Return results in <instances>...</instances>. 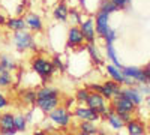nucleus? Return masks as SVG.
I'll list each match as a JSON object with an SVG mask.
<instances>
[{
  "label": "nucleus",
  "mask_w": 150,
  "mask_h": 135,
  "mask_svg": "<svg viewBox=\"0 0 150 135\" xmlns=\"http://www.w3.org/2000/svg\"><path fill=\"white\" fill-rule=\"evenodd\" d=\"M87 53H89L92 62L98 66L104 65V59L101 56V53H99V48L96 47V44H87Z\"/></svg>",
  "instance_id": "412c9836"
},
{
  "label": "nucleus",
  "mask_w": 150,
  "mask_h": 135,
  "mask_svg": "<svg viewBox=\"0 0 150 135\" xmlns=\"http://www.w3.org/2000/svg\"><path fill=\"white\" fill-rule=\"evenodd\" d=\"M122 90V84L116 83L114 80H108L102 84V90H101V95L105 98L107 101H111L114 96H117Z\"/></svg>",
  "instance_id": "4468645a"
},
{
  "label": "nucleus",
  "mask_w": 150,
  "mask_h": 135,
  "mask_svg": "<svg viewBox=\"0 0 150 135\" xmlns=\"http://www.w3.org/2000/svg\"><path fill=\"white\" fill-rule=\"evenodd\" d=\"M30 66H32V71L41 78L42 83L50 81L53 78L54 72H56V69L53 66V62L48 60L47 57H44V56H35L32 59V62H30Z\"/></svg>",
  "instance_id": "f03ea898"
},
{
  "label": "nucleus",
  "mask_w": 150,
  "mask_h": 135,
  "mask_svg": "<svg viewBox=\"0 0 150 135\" xmlns=\"http://www.w3.org/2000/svg\"><path fill=\"white\" fill-rule=\"evenodd\" d=\"M66 101H68V102L65 104V108H66V110H69V111H71V108L74 107V102H77V101H75V99H72V98H68Z\"/></svg>",
  "instance_id": "f704fd0d"
},
{
  "label": "nucleus",
  "mask_w": 150,
  "mask_h": 135,
  "mask_svg": "<svg viewBox=\"0 0 150 135\" xmlns=\"http://www.w3.org/2000/svg\"><path fill=\"white\" fill-rule=\"evenodd\" d=\"M87 89H89L90 92L101 93V90H102V84H96V83H93V84H90V86H87Z\"/></svg>",
  "instance_id": "473e14b6"
},
{
  "label": "nucleus",
  "mask_w": 150,
  "mask_h": 135,
  "mask_svg": "<svg viewBox=\"0 0 150 135\" xmlns=\"http://www.w3.org/2000/svg\"><path fill=\"white\" fill-rule=\"evenodd\" d=\"M14 45L15 48L23 53V51H27V50H32V51H36V41H35V36L27 32V30H21V32H15L14 33Z\"/></svg>",
  "instance_id": "20e7f679"
},
{
  "label": "nucleus",
  "mask_w": 150,
  "mask_h": 135,
  "mask_svg": "<svg viewBox=\"0 0 150 135\" xmlns=\"http://www.w3.org/2000/svg\"><path fill=\"white\" fill-rule=\"evenodd\" d=\"M56 135H68V134H65V132H60V134H56Z\"/></svg>",
  "instance_id": "79ce46f5"
},
{
  "label": "nucleus",
  "mask_w": 150,
  "mask_h": 135,
  "mask_svg": "<svg viewBox=\"0 0 150 135\" xmlns=\"http://www.w3.org/2000/svg\"><path fill=\"white\" fill-rule=\"evenodd\" d=\"M36 107L45 114L53 111L60 104V90L54 86H42L36 90Z\"/></svg>",
  "instance_id": "f257e3e1"
},
{
  "label": "nucleus",
  "mask_w": 150,
  "mask_h": 135,
  "mask_svg": "<svg viewBox=\"0 0 150 135\" xmlns=\"http://www.w3.org/2000/svg\"><path fill=\"white\" fill-rule=\"evenodd\" d=\"M122 72L125 77L134 80L137 84H146L149 80V74L138 66H122Z\"/></svg>",
  "instance_id": "0eeeda50"
},
{
  "label": "nucleus",
  "mask_w": 150,
  "mask_h": 135,
  "mask_svg": "<svg viewBox=\"0 0 150 135\" xmlns=\"http://www.w3.org/2000/svg\"><path fill=\"white\" fill-rule=\"evenodd\" d=\"M75 135H77V134H75Z\"/></svg>",
  "instance_id": "49530a36"
},
{
  "label": "nucleus",
  "mask_w": 150,
  "mask_h": 135,
  "mask_svg": "<svg viewBox=\"0 0 150 135\" xmlns=\"http://www.w3.org/2000/svg\"><path fill=\"white\" fill-rule=\"evenodd\" d=\"M9 105V101H8V98L0 92V110H3V108H6Z\"/></svg>",
  "instance_id": "72a5a7b5"
},
{
  "label": "nucleus",
  "mask_w": 150,
  "mask_h": 135,
  "mask_svg": "<svg viewBox=\"0 0 150 135\" xmlns=\"http://www.w3.org/2000/svg\"><path fill=\"white\" fill-rule=\"evenodd\" d=\"M146 104H147V107H150V96H147V99H146Z\"/></svg>",
  "instance_id": "ea45409f"
},
{
  "label": "nucleus",
  "mask_w": 150,
  "mask_h": 135,
  "mask_svg": "<svg viewBox=\"0 0 150 135\" xmlns=\"http://www.w3.org/2000/svg\"><path fill=\"white\" fill-rule=\"evenodd\" d=\"M6 29H9L11 32H21V30H27V24L26 20L23 17H9L6 20Z\"/></svg>",
  "instance_id": "f3484780"
},
{
  "label": "nucleus",
  "mask_w": 150,
  "mask_h": 135,
  "mask_svg": "<svg viewBox=\"0 0 150 135\" xmlns=\"http://www.w3.org/2000/svg\"><path fill=\"white\" fill-rule=\"evenodd\" d=\"M119 95H122V96L126 98V99L132 101L135 105L143 104V95H141L138 87H134V86H131V87H122Z\"/></svg>",
  "instance_id": "2eb2a0df"
},
{
  "label": "nucleus",
  "mask_w": 150,
  "mask_h": 135,
  "mask_svg": "<svg viewBox=\"0 0 150 135\" xmlns=\"http://www.w3.org/2000/svg\"><path fill=\"white\" fill-rule=\"evenodd\" d=\"M111 2L117 6V9H125V8H126V6L131 3L129 0H111Z\"/></svg>",
  "instance_id": "2f4dec72"
},
{
  "label": "nucleus",
  "mask_w": 150,
  "mask_h": 135,
  "mask_svg": "<svg viewBox=\"0 0 150 135\" xmlns=\"http://www.w3.org/2000/svg\"><path fill=\"white\" fill-rule=\"evenodd\" d=\"M116 38H117V32L114 30V29H111L110 27V30L105 33V36H104V41H105V44H112V42H114L116 41Z\"/></svg>",
  "instance_id": "7c9ffc66"
},
{
  "label": "nucleus",
  "mask_w": 150,
  "mask_h": 135,
  "mask_svg": "<svg viewBox=\"0 0 150 135\" xmlns=\"http://www.w3.org/2000/svg\"><path fill=\"white\" fill-rule=\"evenodd\" d=\"M98 11H102V12H107V14H112V12H117V6L111 2V0H102L101 3H99V9Z\"/></svg>",
  "instance_id": "bb28decb"
},
{
  "label": "nucleus",
  "mask_w": 150,
  "mask_h": 135,
  "mask_svg": "<svg viewBox=\"0 0 150 135\" xmlns=\"http://www.w3.org/2000/svg\"><path fill=\"white\" fill-rule=\"evenodd\" d=\"M129 2H132V0H129Z\"/></svg>",
  "instance_id": "c03bdc74"
},
{
  "label": "nucleus",
  "mask_w": 150,
  "mask_h": 135,
  "mask_svg": "<svg viewBox=\"0 0 150 135\" xmlns=\"http://www.w3.org/2000/svg\"><path fill=\"white\" fill-rule=\"evenodd\" d=\"M33 135H48V134H47L45 131H36V132H35Z\"/></svg>",
  "instance_id": "e433bc0d"
},
{
  "label": "nucleus",
  "mask_w": 150,
  "mask_h": 135,
  "mask_svg": "<svg viewBox=\"0 0 150 135\" xmlns=\"http://www.w3.org/2000/svg\"><path fill=\"white\" fill-rule=\"evenodd\" d=\"M15 129L17 132H24L27 129V119L24 116H15Z\"/></svg>",
  "instance_id": "c85d7f7f"
},
{
  "label": "nucleus",
  "mask_w": 150,
  "mask_h": 135,
  "mask_svg": "<svg viewBox=\"0 0 150 135\" xmlns=\"http://www.w3.org/2000/svg\"><path fill=\"white\" fill-rule=\"evenodd\" d=\"M84 42L86 41H84V36H83V32H81L80 26L72 24L66 32V45H68V48H72V50H75V48H83Z\"/></svg>",
  "instance_id": "423d86ee"
},
{
  "label": "nucleus",
  "mask_w": 150,
  "mask_h": 135,
  "mask_svg": "<svg viewBox=\"0 0 150 135\" xmlns=\"http://www.w3.org/2000/svg\"><path fill=\"white\" fill-rule=\"evenodd\" d=\"M147 86H149V87H150V77H149V80H147V83H146Z\"/></svg>",
  "instance_id": "a19ab883"
},
{
  "label": "nucleus",
  "mask_w": 150,
  "mask_h": 135,
  "mask_svg": "<svg viewBox=\"0 0 150 135\" xmlns=\"http://www.w3.org/2000/svg\"><path fill=\"white\" fill-rule=\"evenodd\" d=\"M78 131L84 132V134H89V135H98L99 134L98 128L93 125V122H89V120H81L80 125H78Z\"/></svg>",
  "instance_id": "4be33fe9"
},
{
  "label": "nucleus",
  "mask_w": 150,
  "mask_h": 135,
  "mask_svg": "<svg viewBox=\"0 0 150 135\" xmlns=\"http://www.w3.org/2000/svg\"><path fill=\"white\" fill-rule=\"evenodd\" d=\"M53 17L59 23H66L69 20V8L66 2H60L53 11Z\"/></svg>",
  "instance_id": "a211bd4d"
},
{
  "label": "nucleus",
  "mask_w": 150,
  "mask_h": 135,
  "mask_svg": "<svg viewBox=\"0 0 150 135\" xmlns=\"http://www.w3.org/2000/svg\"><path fill=\"white\" fill-rule=\"evenodd\" d=\"M6 17H5V14H3V12L2 11H0V26H5V24H6Z\"/></svg>",
  "instance_id": "c9c22d12"
},
{
  "label": "nucleus",
  "mask_w": 150,
  "mask_h": 135,
  "mask_svg": "<svg viewBox=\"0 0 150 135\" xmlns=\"http://www.w3.org/2000/svg\"><path fill=\"white\" fill-rule=\"evenodd\" d=\"M36 98H38V95H36V90H33V89H24L21 92V99L27 105H36Z\"/></svg>",
  "instance_id": "5701e85b"
},
{
  "label": "nucleus",
  "mask_w": 150,
  "mask_h": 135,
  "mask_svg": "<svg viewBox=\"0 0 150 135\" xmlns=\"http://www.w3.org/2000/svg\"><path fill=\"white\" fill-rule=\"evenodd\" d=\"M105 71H107L108 75L111 77V80H114L116 83H119V84H122V86L131 87V86L137 84L134 80H131V78H128V77L123 75L122 68H117V66H114V65H107V66H105Z\"/></svg>",
  "instance_id": "9d476101"
},
{
  "label": "nucleus",
  "mask_w": 150,
  "mask_h": 135,
  "mask_svg": "<svg viewBox=\"0 0 150 135\" xmlns=\"http://www.w3.org/2000/svg\"><path fill=\"white\" fill-rule=\"evenodd\" d=\"M69 20L72 21V24H75V26H80L83 18H81V12L77 9V8H71L69 9Z\"/></svg>",
  "instance_id": "cd10ccee"
},
{
  "label": "nucleus",
  "mask_w": 150,
  "mask_h": 135,
  "mask_svg": "<svg viewBox=\"0 0 150 135\" xmlns=\"http://www.w3.org/2000/svg\"><path fill=\"white\" fill-rule=\"evenodd\" d=\"M0 117H2V114H0Z\"/></svg>",
  "instance_id": "37998d69"
},
{
  "label": "nucleus",
  "mask_w": 150,
  "mask_h": 135,
  "mask_svg": "<svg viewBox=\"0 0 150 135\" xmlns=\"http://www.w3.org/2000/svg\"><path fill=\"white\" fill-rule=\"evenodd\" d=\"M80 29L83 32L84 41L87 44H95L96 42V30H95V18H86L81 21Z\"/></svg>",
  "instance_id": "f8f14e48"
},
{
  "label": "nucleus",
  "mask_w": 150,
  "mask_h": 135,
  "mask_svg": "<svg viewBox=\"0 0 150 135\" xmlns=\"http://www.w3.org/2000/svg\"><path fill=\"white\" fill-rule=\"evenodd\" d=\"M15 116L12 113H5L0 117V135H15Z\"/></svg>",
  "instance_id": "ddd939ff"
},
{
  "label": "nucleus",
  "mask_w": 150,
  "mask_h": 135,
  "mask_svg": "<svg viewBox=\"0 0 150 135\" xmlns=\"http://www.w3.org/2000/svg\"><path fill=\"white\" fill-rule=\"evenodd\" d=\"M89 95H90V90L87 87H81L77 90V93H75V101H77L80 105H86L87 99H89Z\"/></svg>",
  "instance_id": "a878e982"
},
{
  "label": "nucleus",
  "mask_w": 150,
  "mask_h": 135,
  "mask_svg": "<svg viewBox=\"0 0 150 135\" xmlns=\"http://www.w3.org/2000/svg\"><path fill=\"white\" fill-rule=\"evenodd\" d=\"M12 83H14V75L11 71H0V87H9Z\"/></svg>",
  "instance_id": "393cba45"
},
{
  "label": "nucleus",
  "mask_w": 150,
  "mask_h": 135,
  "mask_svg": "<svg viewBox=\"0 0 150 135\" xmlns=\"http://www.w3.org/2000/svg\"><path fill=\"white\" fill-rule=\"evenodd\" d=\"M144 71H146V72L149 74V77H150V63H149V65H147V66L144 68Z\"/></svg>",
  "instance_id": "4c0bfd02"
},
{
  "label": "nucleus",
  "mask_w": 150,
  "mask_h": 135,
  "mask_svg": "<svg viewBox=\"0 0 150 135\" xmlns=\"http://www.w3.org/2000/svg\"><path fill=\"white\" fill-rule=\"evenodd\" d=\"M95 30L99 38H104L105 33L110 30V14L98 11L95 15Z\"/></svg>",
  "instance_id": "1a4fd4ad"
},
{
  "label": "nucleus",
  "mask_w": 150,
  "mask_h": 135,
  "mask_svg": "<svg viewBox=\"0 0 150 135\" xmlns=\"http://www.w3.org/2000/svg\"><path fill=\"white\" fill-rule=\"evenodd\" d=\"M74 117H77L80 120H89V122H93V123L98 120H101V114H99L96 110L87 107V105H80V107L75 108Z\"/></svg>",
  "instance_id": "9b49d317"
},
{
  "label": "nucleus",
  "mask_w": 150,
  "mask_h": 135,
  "mask_svg": "<svg viewBox=\"0 0 150 135\" xmlns=\"http://www.w3.org/2000/svg\"><path fill=\"white\" fill-rule=\"evenodd\" d=\"M17 62L9 54H0V71H15Z\"/></svg>",
  "instance_id": "6ab92c4d"
},
{
  "label": "nucleus",
  "mask_w": 150,
  "mask_h": 135,
  "mask_svg": "<svg viewBox=\"0 0 150 135\" xmlns=\"http://www.w3.org/2000/svg\"><path fill=\"white\" fill-rule=\"evenodd\" d=\"M51 62H53V66H54L56 71H59V72H65V69H66V63L63 62V60H62L60 54H56V56L51 59Z\"/></svg>",
  "instance_id": "c756f323"
},
{
  "label": "nucleus",
  "mask_w": 150,
  "mask_h": 135,
  "mask_svg": "<svg viewBox=\"0 0 150 135\" xmlns=\"http://www.w3.org/2000/svg\"><path fill=\"white\" fill-rule=\"evenodd\" d=\"M72 116H74V114H71L69 110H66L65 107H57V108L53 110V111L48 113L50 120H51L57 128H63V129L69 128L71 120H72Z\"/></svg>",
  "instance_id": "39448f33"
},
{
  "label": "nucleus",
  "mask_w": 150,
  "mask_h": 135,
  "mask_svg": "<svg viewBox=\"0 0 150 135\" xmlns=\"http://www.w3.org/2000/svg\"><path fill=\"white\" fill-rule=\"evenodd\" d=\"M86 105L90 107V108H93V110H96V111L101 114V117L105 116V111H107V99H105L101 93L90 92L89 99H87Z\"/></svg>",
  "instance_id": "6e6552de"
},
{
  "label": "nucleus",
  "mask_w": 150,
  "mask_h": 135,
  "mask_svg": "<svg viewBox=\"0 0 150 135\" xmlns=\"http://www.w3.org/2000/svg\"><path fill=\"white\" fill-rule=\"evenodd\" d=\"M53 135H56V134H53Z\"/></svg>",
  "instance_id": "a18cd8bd"
},
{
  "label": "nucleus",
  "mask_w": 150,
  "mask_h": 135,
  "mask_svg": "<svg viewBox=\"0 0 150 135\" xmlns=\"http://www.w3.org/2000/svg\"><path fill=\"white\" fill-rule=\"evenodd\" d=\"M110 105L114 108V111H116L125 122H129V120H131L132 113L135 111V108H137V105H135L132 101L126 99V98L122 96V95H117V96L112 98Z\"/></svg>",
  "instance_id": "7ed1b4c3"
},
{
  "label": "nucleus",
  "mask_w": 150,
  "mask_h": 135,
  "mask_svg": "<svg viewBox=\"0 0 150 135\" xmlns=\"http://www.w3.org/2000/svg\"><path fill=\"white\" fill-rule=\"evenodd\" d=\"M105 54H107V57H108V60L114 65V66H117V68H122L123 65H120V62H119V59H117V53H116V50H114V47H112V44H105Z\"/></svg>",
  "instance_id": "b1692460"
},
{
  "label": "nucleus",
  "mask_w": 150,
  "mask_h": 135,
  "mask_svg": "<svg viewBox=\"0 0 150 135\" xmlns=\"http://www.w3.org/2000/svg\"><path fill=\"white\" fill-rule=\"evenodd\" d=\"M78 3H80L83 8H86V0H78Z\"/></svg>",
  "instance_id": "58836bf2"
},
{
  "label": "nucleus",
  "mask_w": 150,
  "mask_h": 135,
  "mask_svg": "<svg viewBox=\"0 0 150 135\" xmlns=\"http://www.w3.org/2000/svg\"><path fill=\"white\" fill-rule=\"evenodd\" d=\"M24 20H26V24H27V29L29 30H32L35 33L42 32L44 23H42V18L38 15V14H27L26 17H24Z\"/></svg>",
  "instance_id": "dca6fc26"
},
{
  "label": "nucleus",
  "mask_w": 150,
  "mask_h": 135,
  "mask_svg": "<svg viewBox=\"0 0 150 135\" xmlns=\"http://www.w3.org/2000/svg\"><path fill=\"white\" fill-rule=\"evenodd\" d=\"M126 129H128L129 135H144V132H146V128L141 122L132 120V119L129 122H126Z\"/></svg>",
  "instance_id": "aec40b11"
}]
</instances>
